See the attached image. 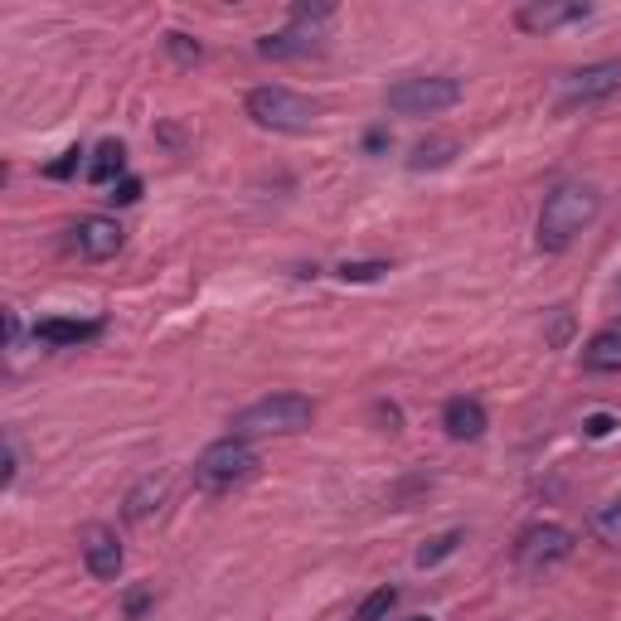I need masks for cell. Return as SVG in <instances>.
<instances>
[{"instance_id": "cell-1", "label": "cell", "mask_w": 621, "mask_h": 621, "mask_svg": "<svg viewBox=\"0 0 621 621\" xmlns=\"http://www.w3.org/2000/svg\"><path fill=\"white\" fill-rule=\"evenodd\" d=\"M598 209H602L598 190H588V184H559L544 200V209H539V248L544 253H563L598 219Z\"/></svg>"}, {"instance_id": "cell-2", "label": "cell", "mask_w": 621, "mask_h": 621, "mask_svg": "<svg viewBox=\"0 0 621 621\" xmlns=\"http://www.w3.org/2000/svg\"><path fill=\"white\" fill-rule=\"evenodd\" d=\"M315 418V403L301 393H268V399L248 403L243 413H233V438L253 442V438H292L307 432Z\"/></svg>"}, {"instance_id": "cell-3", "label": "cell", "mask_w": 621, "mask_h": 621, "mask_svg": "<svg viewBox=\"0 0 621 621\" xmlns=\"http://www.w3.org/2000/svg\"><path fill=\"white\" fill-rule=\"evenodd\" d=\"M258 471V452H253V442H243V438H223V442H209L200 457H194V485L209 495H223V491H233V485H243L248 475Z\"/></svg>"}, {"instance_id": "cell-4", "label": "cell", "mask_w": 621, "mask_h": 621, "mask_svg": "<svg viewBox=\"0 0 621 621\" xmlns=\"http://www.w3.org/2000/svg\"><path fill=\"white\" fill-rule=\"evenodd\" d=\"M243 108L262 131H311L315 117H321V108H315L311 98H301L292 88H277V83L253 88Z\"/></svg>"}, {"instance_id": "cell-5", "label": "cell", "mask_w": 621, "mask_h": 621, "mask_svg": "<svg viewBox=\"0 0 621 621\" xmlns=\"http://www.w3.org/2000/svg\"><path fill=\"white\" fill-rule=\"evenodd\" d=\"M461 102V83L447 73H422V78H399L389 88V112L399 117H438Z\"/></svg>"}, {"instance_id": "cell-6", "label": "cell", "mask_w": 621, "mask_h": 621, "mask_svg": "<svg viewBox=\"0 0 621 621\" xmlns=\"http://www.w3.org/2000/svg\"><path fill=\"white\" fill-rule=\"evenodd\" d=\"M612 92H621V59H602V63H588V69L563 73L559 88H553V108L578 112V108H592V102H607Z\"/></svg>"}, {"instance_id": "cell-7", "label": "cell", "mask_w": 621, "mask_h": 621, "mask_svg": "<svg viewBox=\"0 0 621 621\" xmlns=\"http://www.w3.org/2000/svg\"><path fill=\"white\" fill-rule=\"evenodd\" d=\"M568 553H573V534L563 530V524H530L520 539H514V559H520L524 573H549V568H559Z\"/></svg>"}, {"instance_id": "cell-8", "label": "cell", "mask_w": 621, "mask_h": 621, "mask_svg": "<svg viewBox=\"0 0 621 621\" xmlns=\"http://www.w3.org/2000/svg\"><path fill=\"white\" fill-rule=\"evenodd\" d=\"M69 243H73L78 258L108 262L117 248H122V223L108 219V214H88V219H78L73 229H69Z\"/></svg>"}, {"instance_id": "cell-9", "label": "cell", "mask_w": 621, "mask_h": 621, "mask_svg": "<svg viewBox=\"0 0 621 621\" xmlns=\"http://www.w3.org/2000/svg\"><path fill=\"white\" fill-rule=\"evenodd\" d=\"M588 16H592V6H583V0H530V6H520L514 24H520L524 34H553V30H563V24H578Z\"/></svg>"}, {"instance_id": "cell-10", "label": "cell", "mask_w": 621, "mask_h": 621, "mask_svg": "<svg viewBox=\"0 0 621 621\" xmlns=\"http://www.w3.org/2000/svg\"><path fill=\"white\" fill-rule=\"evenodd\" d=\"M78 549H83V568L98 583H112L122 573V544H117V530H108V524H88L78 534Z\"/></svg>"}, {"instance_id": "cell-11", "label": "cell", "mask_w": 621, "mask_h": 621, "mask_svg": "<svg viewBox=\"0 0 621 621\" xmlns=\"http://www.w3.org/2000/svg\"><path fill=\"white\" fill-rule=\"evenodd\" d=\"M102 335V321H73V315H44V321L34 325V340L39 345H88V340Z\"/></svg>"}, {"instance_id": "cell-12", "label": "cell", "mask_w": 621, "mask_h": 621, "mask_svg": "<svg viewBox=\"0 0 621 621\" xmlns=\"http://www.w3.org/2000/svg\"><path fill=\"white\" fill-rule=\"evenodd\" d=\"M442 428H447V438H457V442H475V438H485V408L475 403V399H447L442 408Z\"/></svg>"}, {"instance_id": "cell-13", "label": "cell", "mask_w": 621, "mask_h": 621, "mask_svg": "<svg viewBox=\"0 0 621 621\" xmlns=\"http://www.w3.org/2000/svg\"><path fill=\"white\" fill-rule=\"evenodd\" d=\"M583 369L588 374H621V321L602 325L583 345Z\"/></svg>"}, {"instance_id": "cell-14", "label": "cell", "mask_w": 621, "mask_h": 621, "mask_svg": "<svg viewBox=\"0 0 621 621\" xmlns=\"http://www.w3.org/2000/svg\"><path fill=\"white\" fill-rule=\"evenodd\" d=\"M315 44H321V39H315V24H292V30H282V34L258 39V54L262 59H301V54H311Z\"/></svg>"}, {"instance_id": "cell-15", "label": "cell", "mask_w": 621, "mask_h": 621, "mask_svg": "<svg viewBox=\"0 0 621 621\" xmlns=\"http://www.w3.org/2000/svg\"><path fill=\"white\" fill-rule=\"evenodd\" d=\"M166 500H170V475H147V481L137 485V491L127 495V520H137V524H147L151 514H161L166 510Z\"/></svg>"}, {"instance_id": "cell-16", "label": "cell", "mask_w": 621, "mask_h": 621, "mask_svg": "<svg viewBox=\"0 0 621 621\" xmlns=\"http://www.w3.org/2000/svg\"><path fill=\"white\" fill-rule=\"evenodd\" d=\"M457 151H461L457 137H428L413 147V156H408V170H442L457 161Z\"/></svg>"}, {"instance_id": "cell-17", "label": "cell", "mask_w": 621, "mask_h": 621, "mask_svg": "<svg viewBox=\"0 0 621 621\" xmlns=\"http://www.w3.org/2000/svg\"><path fill=\"white\" fill-rule=\"evenodd\" d=\"M122 170H127V147L122 141H102V147L92 151V161H88V180L92 184H117Z\"/></svg>"}, {"instance_id": "cell-18", "label": "cell", "mask_w": 621, "mask_h": 621, "mask_svg": "<svg viewBox=\"0 0 621 621\" xmlns=\"http://www.w3.org/2000/svg\"><path fill=\"white\" fill-rule=\"evenodd\" d=\"M592 534H598V544L621 549V500H612V505H598V510H592Z\"/></svg>"}, {"instance_id": "cell-19", "label": "cell", "mask_w": 621, "mask_h": 621, "mask_svg": "<svg viewBox=\"0 0 621 621\" xmlns=\"http://www.w3.org/2000/svg\"><path fill=\"white\" fill-rule=\"evenodd\" d=\"M393 602H399V588H389V583H384V588H374L360 607H354V617H350V621H384V617L393 612Z\"/></svg>"}, {"instance_id": "cell-20", "label": "cell", "mask_w": 621, "mask_h": 621, "mask_svg": "<svg viewBox=\"0 0 621 621\" xmlns=\"http://www.w3.org/2000/svg\"><path fill=\"white\" fill-rule=\"evenodd\" d=\"M461 539H467L461 530H447V534H438V539H432V544H422V549H418V568H438L442 559H452Z\"/></svg>"}, {"instance_id": "cell-21", "label": "cell", "mask_w": 621, "mask_h": 621, "mask_svg": "<svg viewBox=\"0 0 621 621\" xmlns=\"http://www.w3.org/2000/svg\"><path fill=\"white\" fill-rule=\"evenodd\" d=\"M389 262H340V282H379Z\"/></svg>"}, {"instance_id": "cell-22", "label": "cell", "mask_w": 621, "mask_h": 621, "mask_svg": "<svg viewBox=\"0 0 621 621\" xmlns=\"http://www.w3.org/2000/svg\"><path fill=\"white\" fill-rule=\"evenodd\" d=\"M78 166H83V151H78V147H69V151H63L54 166H44V176H49V180H69V176H78Z\"/></svg>"}, {"instance_id": "cell-23", "label": "cell", "mask_w": 621, "mask_h": 621, "mask_svg": "<svg viewBox=\"0 0 621 621\" xmlns=\"http://www.w3.org/2000/svg\"><path fill=\"white\" fill-rule=\"evenodd\" d=\"M166 49H170V54H176L180 63H194V59H200V44H194V39L190 34H166Z\"/></svg>"}, {"instance_id": "cell-24", "label": "cell", "mask_w": 621, "mask_h": 621, "mask_svg": "<svg viewBox=\"0 0 621 621\" xmlns=\"http://www.w3.org/2000/svg\"><path fill=\"white\" fill-rule=\"evenodd\" d=\"M108 200H112V204H137V200H141V180H137V176H122V180L112 184Z\"/></svg>"}, {"instance_id": "cell-25", "label": "cell", "mask_w": 621, "mask_h": 621, "mask_svg": "<svg viewBox=\"0 0 621 621\" xmlns=\"http://www.w3.org/2000/svg\"><path fill=\"white\" fill-rule=\"evenodd\" d=\"M583 428H588V438H612V432H617V418H612V413H592Z\"/></svg>"}, {"instance_id": "cell-26", "label": "cell", "mask_w": 621, "mask_h": 621, "mask_svg": "<svg viewBox=\"0 0 621 621\" xmlns=\"http://www.w3.org/2000/svg\"><path fill=\"white\" fill-rule=\"evenodd\" d=\"M147 607H151V588H137V592H127V607H122V612L137 621L141 612H147Z\"/></svg>"}, {"instance_id": "cell-27", "label": "cell", "mask_w": 621, "mask_h": 621, "mask_svg": "<svg viewBox=\"0 0 621 621\" xmlns=\"http://www.w3.org/2000/svg\"><path fill=\"white\" fill-rule=\"evenodd\" d=\"M408 621H432V617H408Z\"/></svg>"}]
</instances>
